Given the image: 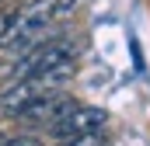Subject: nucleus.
I'll return each instance as SVG.
<instances>
[{
	"mask_svg": "<svg viewBox=\"0 0 150 146\" xmlns=\"http://www.w3.org/2000/svg\"><path fill=\"white\" fill-rule=\"evenodd\" d=\"M56 14H63L59 0H32V4H25L7 21V28L0 35V52L11 56V59H21L35 42L45 38V32H49V25H52Z\"/></svg>",
	"mask_w": 150,
	"mask_h": 146,
	"instance_id": "1",
	"label": "nucleus"
},
{
	"mask_svg": "<svg viewBox=\"0 0 150 146\" xmlns=\"http://www.w3.org/2000/svg\"><path fill=\"white\" fill-rule=\"evenodd\" d=\"M74 77V66H59V70H45V73H25V77H14L11 87L0 91V108L7 115H14L18 108L32 105L38 98L52 94V91H63L67 80Z\"/></svg>",
	"mask_w": 150,
	"mask_h": 146,
	"instance_id": "2",
	"label": "nucleus"
},
{
	"mask_svg": "<svg viewBox=\"0 0 150 146\" xmlns=\"http://www.w3.org/2000/svg\"><path fill=\"white\" fill-rule=\"evenodd\" d=\"M77 59V42L67 35L59 38H42L35 42L21 59H14V77H25V73H45V70H59V66H74Z\"/></svg>",
	"mask_w": 150,
	"mask_h": 146,
	"instance_id": "3",
	"label": "nucleus"
},
{
	"mask_svg": "<svg viewBox=\"0 0 150 146\" xmlns=\"http://www.w3.org/2000/svg\"><path fill=\"white\" fill-rule=\"evenodd\" d=\"M105 122H108V111L105 108H91V105H80L77 101L63 118H56L45 129L56 139H70V136H87V132H105Z\"/></svg>",
	"mask_w": 150,
	"mask_h": 146,
	"instance_id": "4",
	"label": "nucleus"
},
{
	"mask_svg": "<svg viewBox=\"0 0 150 146\" xmlns=\"http://www.w3.org/2000/svg\"><path fill=\"white\" fill-rule=\"evenodd\" d=\"M74 105H77V101L67 94V91H52V94L32 101V105L18 108V111H14V118H21V122H35V125H52L56 118H63Z\"/></svg>",
	"mask_w": 150,
	"mask_h": 146,
	"instance_id": "5",
	"label": "nucleus"
},
{
	"mask_svg": "<svg viewBox=\"0 0 150 146\" xmlns=\"http://www.w3.org/2000/svg\"><path fill=\"white\" fill-rule=\"evenodd\" d=\"M59 146H108V139H105V132H87V136L59 139Z\"/></svg>",
	"mask_w": 150,
	"mask_h": 146,
	"instance_id": "6",
	"label": "nucleus"
},
{
	"mask_svg": "<svg viewBox=\"0 0 150 146\" xmlns=\"http://www.w3.org/2000/svg\"><path fill=\"white\" fill-rule=\"evenodd\" d=\"M0 146H42V139H35V136H7V139H0Z\"/></svg>",
	"mask_w": 150,
	"mask_h": 146,
	"instance_id": "7",
	"label": "nucleus"
},
{
	"mask_svg": "<svg viewBox=\"0 0 150 146\" xmlns=\"http://www.w3.org/2000/svg\"><path fill=\"white\" fill-rule=\"evenodd\" d=\"M0 4H4V0H0Z\"/></svg>",
	"mask_w": 150,
	"mask_h": 146,
	"instance_id": "8",
	"label": "nucleus"
}]
</instances>
